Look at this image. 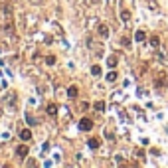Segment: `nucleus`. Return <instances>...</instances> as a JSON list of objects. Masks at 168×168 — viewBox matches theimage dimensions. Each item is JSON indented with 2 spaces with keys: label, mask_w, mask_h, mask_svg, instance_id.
Listing matches in <instances>:
<instances>
[{
  "label": "nucleus",
  "mask_w": 168,
  "mask_h": 168,
  "mask_svg": "<svg viewBox=\"0 0 168 168\" xmlns=\"http://www.w3.org/2000/svg\"><path fill=\"white\" fill-rule=\"evenodd\" d=\"M150 46H152V48H158V46H160V38H158V36H150Z\"/></svg>",
  "instance_id": "8"
},
{
  "label": "nucleus",
  "mask_w": 168,
  "mask_h": 168,
  "mask_svg": "<svg viewBox=\"0 0 168 168\" xmlns=\"http://www.w3.org/2000/svg\"><path fill=\"white\" fill-rule=\"evenodd\" d=\"M26 119H28V123H30V125H36V119H34V117H30V115H26Z\"/></svg>",
  "instance_id": "18"
},
{
  "label": "nucleus",
  "mask_w": 168,
  "mask_h": 168,
  "mask_svg": "<svg viewBox=\"0 0 168 168\" xmlns=\"http://www.w3.org/2000/svg\"><path fill=\"white\" fill-rule=\"evenodd\" d=\"M28 152H30V148H28V144H20L18 148H16V154L20 156V158H26L28 156Z\"/></svg>",
  "instance_id": "2"
},
{
  "label": "nucleus",
  "mask_w": 168,
  "mask_h": 168,
  "mask_svg": "<svg viewBox=\"0 0 168 168\" xmlns=\"http://www.w3.org/2000/svg\"><path fill=\"white\" fill-rule=\"evenodd\" d=\"M121 20H123V22H129V20H131V12H129V10H123V12H121Z\"/></svg>",
  "instance_id": "13"
},
{
  "label": "nucleus",
  "mask_w": 168,
  "mask_h": 168,
  "mask_svg": "<svg viewBox=\"0 0 168 168\" xmlns=\"http://www.w3.org/2000/svg\"><path fill=\"white\" fill-rule=\"evenodd\" d=\"M156 87H158V89L164 87V79H158V81H156Z\"/></svg>",
  "instance_id": "17"
},
{
  "label": "nucleus",
  "mask_w": 168,
  "mask_h": 168,
  "mask_svg": "<svg viewBox=\"0 0 168 168\" xmlns=\"http://www.w3.org/2000/svg\"><path fill=\"white\" fill-rule=\"evenodd\" d=\"M91 129H93V121L87 119V117H83L79 121V131H91Z\"/></svg>",
  "instance_id": "1"
},
{
  "label": "nucleus",
  "mask_w": 168,
  "mask_h": 168,
  "mask_svg": "<svg viewBox=\"0 0 168 168\" xmlns=\"http://www.w3.org/2000/svg\"><path fill=\"white\" fill-rule=\"evenodd\" d=\"M20 138H22V140H30L32 138V131H30V129H22V131H20Z\"/></svg>",
  "instance_id": "5"
},
{
  "label": "nucleus",
  "mask_w": 168,
  "mask_h": 168,
  "mask_svg": "<svg viewBox=\"0 0 168 168\" xmlns=\"http://www.w3.org/2000/svg\"><path fill=\"white\" fill-rule=\"evenodd\" d=\"M46 111H48V115H50V117H56L57 115V105H56V103H50Z\"/></svg>",
  "instance_id": "4"
},
{
  "label": "nucleus",
  "mask_w": 168,
  "mask_h": 168,
  "mask_svg": "<svg viewBox=\"0 0 168 168\" xmlns=\"http://www.w3.org/2000/svg\"><path fill=\"white\" fill-rule=\"evenodd\" d=\"M97 34H99L103 40H105V38H109V26H105V24H101L99 28H97Z\"/></svg>",
  "instance_id": "3"
},
{
  "label": "nucleus",
  "mask_w": 168,
  "mask_h": 168,
  "mask_svg": "<svg viewBox=\"0 0 168 168\" xmlns=\"http://www.w3.org/2000/svg\"><path fill=\"white\" fill-rule=\"evenodd\" d=\"M46 63H48V66H56V56H48Z\"/></svg>",
  "instance_id": "16"
},
{
  "label": "nucleus",
  "mask_w": 168,
  "mask_h": 168,
  "mask_svg": "<svg viewBox=\"0 0 168 168\" xmlns=\"http://www.w3.org/2000/svg\"><path fill=\"white\" fill-rule=\"evenodd\" d=\"M77 93H79V89L75 87V85H71V87L67 89V97H71V99H75V97H77Z\"/></svg>",
  "instance_id": "6"
},
{
  "label": "nucleus",
  "mask_w": 168,
  "mask_h": 168,
  "mask_svg": "<svg viewBox=\"0 0 168 168\" xmlns=\"http://www.w3.org/2000/svg\"><path fill=\"white\" fill-rule=\"evenodd\" d=\"M134 40H137V42H144L146 40V34H144V32H137V34H134Z\"/></svg>",
  "instance_id": "11"
},
{
  "label": "nucleus",
  "mask_w": 168,
  "mask_h": 168,
  "mask_svg": "<svg viewBox=\"0 0 168 168\" xmlns=\"http://www.w3.org/2000/svg\"><path fill=\"white\" fill-rule=\"evenodd\" d=\"M121 46H125V48H127V46H131V38L123 36V38H121Z\"/></svg>",
  "instance_id": "14"
},
{
  "label": "nucleus",
  "mask_w": 168,
  "mask_h": 168,
  "mask_svg": "<svg viewBox=\"0 0 168 168\" xmlns=\"http://www.w3.org/2000/svg\"><path fill=\"white\" fill-rule=\"evenodd\" d=\"M36 2H42V0H36Z\"/></svg>",
  "instance_id": "19"
},
{
  "label": "nucleus",
  "mask_w": 168,
  "mask_h": 168,
  "mask_svg": "<svg viewBox=\"0 0 168 168\" xmlns=\"http://www.w3.org/2000/svg\"><path fill=\"white\" fill-rule=\"evenodd\" d=\"M99 144H101V143H99V138H89V148H93V150H95V148H99Z\"/></svg>",
  "instance_id": "10"
},
{
  "label": "nucleus",
  "mask_w": 168,
  "mask_h": 168,
  "mask_svg": "<svg viewBox=\"0 0 168 168\" xmlns=\"http://www.w3.org/2000/svg\"><path fill=\"white\" fill-rule=\"evenodd\" d=\"M93 107H95V111H99V113H103V111H105V109H107V105H105V101H97V103H95V105H93Z\"/></svg>",
  "instance_id": "7"
},
{
  "label": "nucleus",
  "mask_w": 168,
  "mask_h": 168,
  "mask_svg": "<svg viewBox=\"0 0 168 168\" xmlns=\"http://www.w3.org/2000/svg\"><path fill=\"white\" fill-rule=\"evenodd\" d=\"M91 73H93L95 77H97V75H101V66H93V67H91Z\"/></svg>",
  "instance_id": "15"
},
{
  "label": "nucleus",
  "mask_w": 168,
  "mask_h": 168,
  "mask_svg": "<svg viewBox=\"0 0 168 168\" xmlns=\"http://www.w3.org/2000/svg\"><path fill=\"white\" fill-rule=\"evenodd\" d=\"M107 66H109L111 69H115V67H117V57H115V56H111L109 59H107Z\"/></svg>",
  "instance_id": "9"
},
{
  "label": "nucleus",
  "mask_w": 168,
  "mask_h": 168,
  "mask_svg": "<svg viewBox=\"0 0 168 168\" xmlns=\"http://www.w3.org/2000/svg\"><path fill=\"white\" fill-rule=\"evenodd\" d=\"M109 83H113V81H117V71H109L107 73V77H105Z\"/></svg>",
  "instance_id": "12"
}]
</instances>
